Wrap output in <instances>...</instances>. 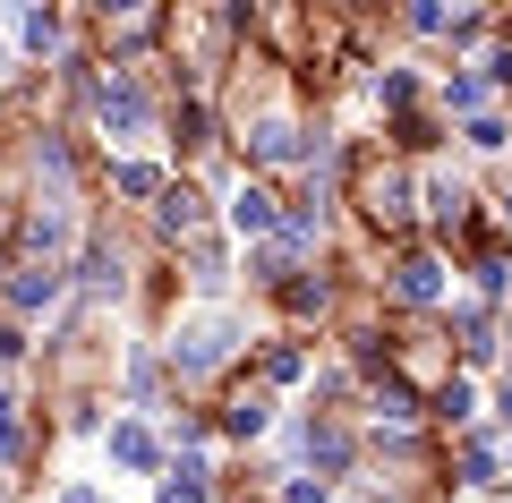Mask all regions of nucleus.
<instances>
[{"label": "nucleus", "mask_w": 512, "mask_h": 503, "mask_svg": "<svg viewBox=\"0 0 512 503\" xmlns=\"http://www.w3.org/2000/svg\"><path fill=\"white\" fill-rule=\"evenodd\" d=\"M495 410H504V427H512V384H504V393H495Z\"/></svg>", "instance_id": "412c9836"}, {"label": "nucleus", "mask_w": 512, "mask_h": 503, "mask_svg": "<svg viewBox=\"0 0 512 503\" xmlns=\"http://www.w3.org/2000/svg\"><path fill=\"white\" fill-rule=\"evenodd\" d=\"M359 214L376 231H410V180L402 171H359Z\"/></svg>", "instance_id": "7ed1b4c3"}, {"label": "nucleus", "mask_w": 512, "mask_h": 503, "mask_svg": "<svg viewBox=\"0 0 512 503\" xmlns=\"http://www.w3.org/2000/svg\"><path fill=\"white\" fill-rule=\"evenodd\" d=\"M393 290H402L410 307H436V299H444V265H436V256H402V273H393Z\"/></svg>", "instance_id": "423d86ee"}, {"label": "nucleus", "mask_w": 512, "mask_h": 503, "mask_svg": "<svg viewBox=\"0 0 512 503\" xmlns=\"http://www.w3.org/2000/svg\"><path fill=\"white\" fill-rule=\"evenodd\" d=\"M111 461H128V469H154L163 452H154V435L137 427V418H120V427H111Z\"/></svg>", "instance_id": "1a4fd4ad"}, {"label": "nucleus", "mask_w": 512, "mask_h": 503, "mask_svg": "<svg viewBox=\"0 0 512 503\" xmlns=\"http://www.w3.org/2000/svg\"><path fill=\"white\" fill-rule=\"evenodd\" d=\"M231 222H239V231H282V197H274V188H239V197H231Z\"/></svg>", "instance_id": "0eeeda50"}, {"label": "nucleus", "mask_w": 512, "mask_h": 503, "mask_svg": "<svg viewBox=\"0 0 512 503\" xmlns=\"http://www.w3.org/2000/svg\"><path fill=\"white\" fill-rule=\"evenodd\" d=\"M444 103H453V111H478V103H487V77H453V86H444Z\"/></svg>", "instance_id": "6ab92c4d"}, {"label": "nucleus", "mask_w": 512, "mask_h": 503, "mask_svg": "<svg viewBox=\"0 0 512 503\" xmlns=\"http://www.w3.org/2000/svg\"><path fill=\"white\" fill-rule=\"evenodd\" d=\"M376 103H384V111H410V103H419V77H410V69H393V77L376 86Z\"/></svg>", "instance_id": "2eb2a0df"}, {"label": "nucleus", "mask_w": 512, "mask_h": 503, "mask_svg": "<svg viewBox=\"0 0 512 503\" xmlns=\"http://www.w3.org/2000/svg\"><path fill=\"white\" fill-rule=\"evenodd\" d=\"M461 478H470V486H495V452H487V444H461Z\"/></svg>", "instance_id": "f3484780"}, {"label": "nucleus", "mask_w": 512, "mask_h": 503, "mask_svg": "<svg viewBox=\"0 0 512 503\" xmlns=\"http://www.w3.org/2000/svg\"><path fill=\"white\" fill-rule=\"evenodd\" d=\"M52 299H60V273H52V265H18L9 307H18V316H35V307H52Z\"/></svg>", "instance_id": "6e6552de"}, {"label": "nucleus", "mask_w": 512, "mask_h": 503, "mask_svg": "<svg viewBox=\"0 0 512 503\" xmlns=\"http://www.w3.org/2000/svg\"><path fill=\"white\" fill-rule=\"evenodd\" d=\"M197 188H163V231H197Z\"/></svg>", "instance_id": "f8f14e48"}, {"label": "nucleus", "mask_w": 512, "mask_h": 503, "mask_svg": "<svg viewBox=\"0 0 512 503\" xmlns=\"http://www.w3.org/2000/svg\"><path fill=\"white\" fill-rule=\"evenodd\" d=\"M308 145H299V120L291 111H265V120L248 128V162H299Z\"/></svg>", "instance_id": "20e7f679"}, {"label": "nucleus", "mask_w": 512, "mask_h": 503, "mask_svg": "<svg viewBox=\"0 0 512 503\" xmlns=\"http://www.w3.org/2000/svg\"><path fill=\"white\" fill-rule=\"evenodd\" d=\"M18 452H26V435H18V401L0 393V461H18Z\"/></svg>", "instance_id": "a211bd4d"}, {"label": "nucleus", "mask_w": 512, "mask_h": 503, "mask_svg": "<svg viewBox=\"0 0 512 503\" xmlns=\"http://www.w3.org/2000/svg\"><path fill=\"white\" fill-rule=\"evenodd\" d=\"M427 222H436L444 239H461V231H470V188H461V180H436V188H427Z\"/></svg>", "instance_id": "39448f33"}, {"label": "nucleus", "mask_w": 512, "mask_h": 503, "mask_svg": "<svg viewBox=\"0 0 512 503\" xmlns=\"http://www.w3.org/2000/svg\"><path fill=\"white\" fill-rule=\"evenodd\" d=\"M231 342H239V324L197 316V324H180V333H171V367H180V376H205V367L231 359Z\"/></svg>", "instance_id": "f03ea898"}, {"label": "nucleus", "mask_w": 512, "mask_h": 503, "mask_svg": "<svg viewBox=\"0 0 512 503\" xmlns=\"http://www.w3.org/2000/svg\"><path fill=\"white\" fill-rule=\"evenodd\" d=\"M18 35L35 43V52H60V18H52V9H26V18H18Z\"/></svg>", "instance_id": "ddd939ff"}, {"label": "nucleus", "mask_w": 512, "mask_h": 503, "mask_svg": "<svg viewBox=\"0 0 512 503\" xmlns=\"http://www.w3.org/2000/svg\"><path fill=\"white\" fill-rule=\"evenodd\" d=\"M504 222H512V188H504Z\"/></svg>", "instance_id": "4be33fe9"}, {"label": "nucleus", "mask_w": 512, "mask_h": 503, "mask_svg": "<svg viewBox=\"0 0 512 503\" xmlns=\"http://www.w3.org/2000/svg\"><path fill=\"white\" fill-rule=\"evenodd\" d=\"M282 299H291L299 316H325V299H333V290H325V282H282Z\"/></svg>", "instance_id": "dca6fc26"}, {"label": "nucleus", "mask_w": 512, "mask_h": 503, "mask_svg": "<svg viewBox=\"0 0 512 503\" xmlns=\"http://www.w3.org/2000/svg\"><path fill=\"white\" fill-rule=\"evenodd\" d=\"M94 120H103L111 137H146V128H154L146 94H137V69H103V77H94Z\"/></svg>", "instance_id": "f257e3e1"}, {"label": "nucleus", "mask_w": 512, "mask_h": 503, "mask_svg": "<svg viewBox=\"0 0 512 503\" xmlns=\"http://www.w3.org/2000/svg\"><path fill=\"white\" fill-rule=\"evenodd\" d=\"M265 418H274V401H265V393H239L231 410H222V427H231L239 444H248V435H265Z\"/></svg>", "instance_id": "9b49d317"}, {"label": "nucleus", "mask_w": 512, "mask_h": 503, "mask_svg": "<svg viewBox=\"0 0 512 503\" xmlns=\"http://www.w3.org/2000/svg\"><path fill=\"white\" fill-rule=\"evenodd\" d=\"M154 503H214V486H205V469H197V461H180L163 486H154Z\"/></svg>", "instance_id": "9d476101"}, {"label": "nucleus", "mask_w": 512, "mask_h": 503, "mask_svg": "<svg viewBox=\"0 0 512 503\" xmlns=\"http://www.w3.org/2000/svg\"><path fill=\"white\" fill-rule=\"evenodd\" d=\"M470 145H478V154H495V145H504V120H487V111H478V120H470Z\"/></svg>", "instance_id": "aec40b11"}, {"label": "nucleus", "mask_w": 512, "mask_h": 503, "mask_svg": "<svg viewBox=\"0 0 512 503\" xmlns=\"http://www.w3.org/2000/svg\"><path fill=\"white\" fill-rule=\"evenodd\" d=\"M120 197H163V171L154 162H120Z\"/></svg>", "instance_id": "4468645a"}]
</instances>
